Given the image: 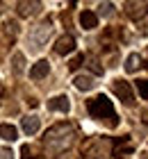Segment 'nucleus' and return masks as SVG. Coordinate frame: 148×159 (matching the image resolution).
<instances>
[{"mask_svg":"<svg viewBox=\"0 0 148 159\" xmlns=\"http://www.w3.org/2000/svg\"><path fill=\"white\" fill-rule=\"evenodd\" d=\"M87 109H89V114H91V118H96V120H105L107 127H116V125H118L114 105H112V100H107L105 96L91 98V100L87 102Z\"/></svg>","mask_w":148,"mask_h":159,"instance_id":"f257e3e1","label":"nucleus"},{"mask_svg":"<svg viewBox=\"0 0 148 159\" xmlns=\"http://www.w3.org/2000/svg\"><path fill=\"white\" fill-rule=\"evenodd\" d=\"M112 89H114V93H116V96L123 100L125 105H132V102H135V96H132V89H130V84L125 82V80H114Z\"/></svg>","mask_w":148,"mask_h":159,"instance_id":"f03ea898","label":"nucleus"},{"mask_svg":"<svg viewBox=\"0 0 148 159\" xmlns=\"http://www.w3.org/2000/svg\"><path fill=\"white\" fill-rule=\"evenodd\" d=\"M75 50V39L71 37V34H64V37H59L57 43H55V52L57 55H69Z\"/></svg>","mask_w":148,"mask_h":159,"instance_id":"7ed1b4c3","label":"nucleus"},{"mask_svg":"<svg viewBox=\"0 0 148 159\" xmlns=\"http://www.w3.org/2000/svg\"><path fill=\"white\" fill-rule=\"evenodd\" d=\"M48 109L50 111H62V114H66V111L71 109L69 96H55V98H50L48 100Z\"/></svg>","mask_w":148,"mask_h":159,"instance_id":"20e7f679","label":"nucleus"},{"mask_svg":"<svg viewBox=\"0 0 148 159\" xmlns=\"http://www.w3.org/2000/svg\"><path fill=\"white\" fill-rule=\"evenodd\" d=\"M125 11H128L130 18H144L146 11H148V5L146 2H125Z\"/></svg>","mask_w":148,"mask_h":159,"instance_id":"39448f33","label":"nucleus"},{"mask_svg":"<svg viewBox=\"0 0 148 159\" xmlns=\"http://www.w3.org/2000/svg\"><path fill=\"white\" fill-rule=\"evenodd\" d=\"M50 73V64L46 61V59H41V61H36L32 68H30V77L32 80H43Z\"/></svg>","mask_w":148,"mask_h":159,"instance_id":"423d86ee","label":"nucleus"},{"mask_svg":"<svg viewBox=\"0 0 148 159\" xmlns=\"http://www.w3.org/2000/svg\"><path fill=\"white\" fill-rule=\"evenodd\" d=\"M80 25H82L84 30H93V27H98V16H96L93 11L84 9L82 14H80Z\"/></svg>","mask_w":148,"mask_h":159,"instance_id":"0eeeda50","label":"nucleus"},{"mask_svg":"<svg viewBox=\"0 0 148 159\" xmlns=\"http://www.w3.org/2000/svg\"><path fill=\"white\" fill-rule=\"evenodd\" d=\"M21 127H23V132L27 136H32V134L39 132V118H36V116H25L23 123H21Z\"/></svg>","mask_w":148,"mask_h":159,"instance_id":"6e6552de","label":"nucleus"},{"mask_svg":"<svg viewBox=\"0 0 148 159\" xmlns=\"http://www.w3.org/2000/svg\"><path fill=\"white\" fill-rule=\"evenodd\" d=\"M0 139H5V141H16V139H18L16 127H14L12 123H2V125H0Z\"/></svg>","mask_w":148,"mask_h":159,"instance_id":"1a4fd4ad","label":"nucleus"},{"mask_svg":"<svg viewBox=\"0 0 148 159\" xmlns=\"http://www.w3.org/2000/svg\"><path fill=\"white\" fill-rule=\"evenodd\" d=\"M75 86H78L80 91H91L93 86H96V82H93L91 75H78L75 77Z\"/></svg>","mask_w":148,"mask_h":159,"instance_id":"9d476101","label":"nucleus"},{"mask_svg":"<svg viewBox=\"0 0 148 159\" xmlns=\"http://www.w3.org/2000/svg\"><path fill=\"white\" fill-rule=\"evenodd\" d=\"M12 70H14L16 75H21V73L25 70V57L21 55V52H16V55L12 57Z\"/></svg>","mask_w":148,"mask_h":159,"instance_id":"9b49d317","label":"nucleus"},{"mask_svg":"<svg viewBox=\"0 0 148 159\" xmlns=\"http://www.w3.org/2000/svg\"><path fill=\"white\" fill-rule=\"evenodd\" d=\"M139 64H141L139 55L132 52V55H128V59H125V70H128V73H135V70L139 68Z\"/></svg>","mask_w":148,"mask_h":159,"instance_id":"f8f14e48","label":"nucleus"},{"mask_svg":"<svg viewBox=\"0 0 148 159\" xmlns=\"http://www.w3.org/2000/svg\"><path fill=\"white\" fill-rule=\"evenodd\" d=\"M34 7H39V2H32V5H30V2H18V9H21V14H23V16H27V14H34V11H36Z\"/></svg>","mask_w":148,"mask_h":159,"instance_id":"ddd939ff","label":"nucleus"},{"mask_svg":"<svg viewBox=\"0 0 148 159\" xmlns=\"http://www.w3.org/2000/svg\"><path fill=\"white\" fill-rule=\"evenodd\" d=\"M137 91L144 100H148V80H139L137 82Z\"/></svg>","mask_w":148,"mask_h":159,"instance_id":"4468645a","label":"nucleus"},{"mask_svg":"<svg viewBox=\"0 0 148 159\" xmlns=\"http://www.w3.org/2000/svg\"><path fill=\"white\" fill-rule=\"evenodd\" d=\"M84 61V55H78V57H73V59L69 61V68L71 70H75V68H80V64Z\"/></svg>","mask_w":148,"mask_h":159,"instance_id":"2eb2a0df","label":"nucleus"},{"mask_svg":"<svg viewBox=\"0 0 148 159\" xmlns=\"http://www.w3.org/2000/svg\"><path fill=\"white\" fill-rule=\"evenodd\" d=\"M34 155H32V148H30V146H23V148H21V159H32Z\"/></svg>","mask_w":148,"mask_h":159,"instance_id":"dca6fc26","label":"nucleus"},{"mask_svg":"<svg viewBox=\"0 0 148 159\" xmlns=\"http://www.w3.org/2000/svg\"><path fill=\"white\" fill-rule=\"evenodd\" d=\"M0 159H14V152L9 148H0Z\"/></svg>","mask_w":148,"mask_h":159,"instance_id":"f3484780","label":"nucleus"},{"mask_svg":"<svg viewBox=\"0 0 148 159\" xmlns=\"http://www.w3.org/2000/svg\"><path fill=\"white\" fill-rule=\"evenodd\" d=\"M98 9H100V14H103V16H109V14H112V5H109V2H105V5H100Z\"/></svg>","mask_w":148,"mask_h":159,"instance_id":"a211bd4d","label":"nucleus"},{"mask_svg":"<svg viewBox=\"0 0 148 159\" xmlns=\"http://www.w3.org/2000/svg\"><path fill=\"white\" fill-rule=\"evenodd\" d=\"M141 159H148V152H144V155H141Z\"/></svg>","mask_w":148,"mask_h":159,"instance_id":"6ab92c4d","label":"nucleus"}]
</instances>
